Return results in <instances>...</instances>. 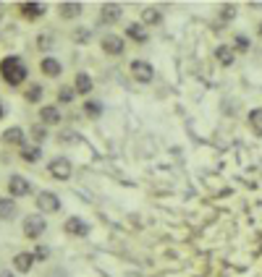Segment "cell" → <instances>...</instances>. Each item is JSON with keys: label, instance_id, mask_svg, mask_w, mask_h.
Listing matches in <instances>:
<instances>
[{"label": "cell", "instance_id": "cell-24", "mask_svg": "<svg viewBox=\"0 0 262 277\" xmlns=\"http://www.w3.org/2000/svg\"><path fill=\"white\" fill-rule=\"evenodd\" d=\"M32 133H34V142H37V144H42V142L48 138V131H45V126H34V128H32Z\"/></svg>", "mask_w": 262, "mask_h": 277}, {"label": "cell", "instance_id": "cell-32", "mask_svg": "<svg viewBox=\"0 0 262 277\" xmlns=\"http://www.w3.org/2000/svg\"><path fill=\"white\" fill-rule=\"evenodd\" d=\"M259 32H262V27H259Z\"/></svg>", "mask_w": 262, "mask_h": 277}, {"label": "cell", "instance_id": "cell-31", "mask_svg": "<svg viewBox=\"0 0 262 277\" xmlns=\"http://www.w3.org/2000/svg\"><path fill=\"white\" fill-rule=\"evenodd\" d=\"M0 115H3V105H0Z\"/></svg>", "mask_w": 262, "mask_h": 277}, {"label": "cell", "instance_id": "cell-27", "mask_svg": "<svg viewBox=\"0 0 262 277\" xmlns=\"http://www.w3.org/2000/svg\"><path fill=\"white\" fill-rule=\"evenodd\" d=\"M74 34H76V42H90V32L86 29H76Z\"/></svg>", "mask_w": 262, "mask_h": 277}, {"label": "cell", "instance_id": "cell-2", "mask_svg": "<svg viewBox=\"0 0 262 277\" xmlns=\"http://www.w3.org/2000/svg\"><path fill=\"white\" fill-rule=\"evenodd\" d=\"M21 227H24V236L27 238H39L48 230V222H45V217H42V215H27Z\"/></svg>", "mask_w": 262, "mask_h": 277}, {"label": "cell", "instance_id": "cell-18", "mask_svg": "<svg viewBox=\"0 0 262 277\" xmlns=\"http://www.w3.org/2000/svg\"><path fill=\"white\" fill-rule=\"evenodd\" d=\"M58 8H60V16L63 18H76L81 13V3H60Z\"/></svg>", "mask_w": 262, "mask_h": 277}, {"label": "cell", "instance_id": "cell-28", "mask_svg": "<svg viewBox=\"0 0 262 277\" xmlns=\"http://www.w3.org/2000/svg\"><path fill=\"white\" fill-rule=\"evenodd\" d=\"M76 138H79V136H76L74 131H69V133H60V142H69V144H74Z\"/></svg>", "mask_w": 262, "mask_h": 277}, {"label": "cell", "instance_id": "cell-23", "mask_svg": "<svg viewBox=\"0 0 262 277\" xmlns=\"http://www.w3.org/2000/svg\"><path fill=\"white\" fill-rule=\"evenodd\" d=\"M142 21H144V24H160V21H163V16H160L155 8H144V13H142Z\"/></svg>", "mask_w": 262, "mask_h": 277}, {"label": "cell", "instance_id": "cell-26", "mask_svg": "<svg viewBox=\"0 0 262 277\" xmlns=\"http://www.w3.org/2000/svg\"><path fill=\"white\" fill-rule=\"evenodd\" d=\"M39 95H42V86H39V84H34V86H29V91H27V100H29V102H37V100H39Z\"/></svg>", "mask_w": 262, "mask_h": 277}, {"label": "cell", "instance_id": "cell-7", "mask_svg": "<svg viewBox=\"0 0 262 277\" xmlns=\"http://www.w3.org/2000/svg\"><path fill=\"white\" fill-rule=\"evenodd\" d=\"M102 50L107 55H121L123 53V39L118 34H105L102 37Z\"/></svg>", "mask_w": 262, "mask_h": 277}, {"label": "cell", "instance_id": "cell-30", "mask_svg": "<svg viewBox=\"0 0 262 277\" xmlns=\"http://www.w3.org/2000/svg\"><path fill=\"white\" fill-rule=\"evenodd\" d=\"M0 277H13L11 272H0Z\"/></svg>", "mask_w": 262, "mask_h": 277}, {"label": "cell", "instance_id": "cell-3", "mask_svg": "<svg viewBox=\"0 0 262 277\" xmlns=\"http://www.w3.org/2000/svg\"><path fill=\"white\" fill-rule=\"evenodd\" d=\"M131 76H134L137 81H152L155 68H152L147 60H134V63H131Z\"/></svg>", "mask_w": 262, "mask_h": 277}, {"label": "cell", "instance_id": "cell-14", "mask_svg": "<svg viewBox=\"0 0 262 277\" xmlns=\"http://www.w3.org/2000/svg\"><path fill=\"white\" fill-rule=\"evenodd\" d=\"M13 217H16V201L0 199V220H13Z\"/></svg>", "mask_w": 262, "mask_h": 277}, {"label": "cell", "instance_id": "cell-17", "mask_svg": "<svg viewBox=\"0 0 262 277\" xmlns=\"http://www.w3.org/2000/svg\"><path fill=\"white\" fill-rule=\"evenodd\" d=\"M21 13L29 16V18H37V16L45 13V6L42 3H21Z\"/></svg>", "mask_w": 262, "mask_h": 277}, {"label": "cell", "instance_id": "cell-1", "mask_svg": "<svg viewBox=\"0 0 262 277\" xmlns=\"http://www.w3.org/2000/svg\"><path fill=\"white\" fill-rule=\"evenodd\" d=\"M0 76L6 79V84H11V86H18L21 81L27 79V65L21 63V58H16V55H8V58H3V60H0Z\"/></svg>", "mask_w": 262, "mask_h": 277}, {"label": "cell", "instance_id": "cell-8", "mask_svg": "<svg viewBox=\"0 0 262 277\" xmlns=\"http://www.w3.org/2000/svg\"><path fill=\"white\" fill-rule=\"evenodd\" d=\"M66 233H71V236H86V233H90V225H86L81 217H69V220H66Z\"/></svg>", "mask_w": 262, "mask_h": 277}, {"label": "cell", "instance_id": "cell-15", "mask_svg": "<svg viewBox=\"0 0 262 277\" xmlns=\"http://www.w3.org/2000/svg\"><path fill=\"white\" fill-rule=\"evenodd\" d=\"M39 68H42V74H48V76H58L60 74V63L55 58H42Z\"/></svg>", "mask_w": 262, "mask_h": 277}, {"label": "cell", "instance_id": "cell-4", "mask_svg": "<svg viewBox=\"0 0 262 277\" xmlns=\"http://www.w3.org/2000/svg\"><path fill=\"white\" fill-rule=\"evenodd\" d=\"M48 170H50V175L58 178V180H69V178H71V163H69V159H63V157L53 159Z\"/></svg>", "mask_w": 262, "mask_h": 277}, {"label": "cell", "instance_id": "cell-6", "mask_svg": "<svg viewBox=\"0 0 262 277\" xmlns=\"http://www.w3.org/2000/svg\"><path fill=\"white\" fill-rule=\"evenodd\" d=\"M8 191H11V196H27V194L32 191V186H29V180H27L24 175H11Z\"/></svg>", "mask_w": 262, "mask_h": 277}, {"label": "cell", "instance_id": "cell-16", "mask_svg": "<svg viewBox=\"0 0 262 277\" xmlns=\"http://www.w3.org/2000/svg\"><path fill=\"white\" fill-rule=\"evenodd\" d=\"M39 154H42V149H39V147H32V144H27V142L21 144V157H24L27 163H37Z\"/></svg>", "mask_w": 262, "mask_h": 277}, {"label": "cell", "instance_id": "cell-12", "mask_svg": "<svg viewBox=\"0 0 262 277\" xmlns=\"http://www.w3.org/2000/svg\"><path fill=\"white\" fill-rule=\"evenodd\" d=\"M39 118H42V123H45V126H55V123L60 121V112H58V107L48 105V107H42Z\"/></svg>", "mask_w": 262, "mask_h": 277}, {"label": "cell", "instance_id": "cell-20", "mask_svg": "<svg viewBox=\"0 0 262 277\" xmlns=\"http://www.w3.org/2000/svg\"><path fill=\"white\" fill-rule=\"evenodd\" d=\"M249 126H252V131L257 136H262V107H257V110L249 112Z\"/></svg>", "mask_w": 262, "mask_h": 277}, {"label": "cell", "instance_id": "cell-21", "mask_svg": "<svg viewBox=\"0 0 262 277\" xmlns=\"http://www.w3.org/2000/svg\"><path fill=\"white\" fill-rule=\"evenodd\" d=\"M76 91H81V95H90L92 91V79L86 74H79L76 76Z\"/></svg>", "mask_w": 262, "mask_h": 277}, {"label": "cell", "instance_id": "cell-11", "mask_svg": "<svg viewBox=\"0 0 262 277\" xmlns=\"http://www.w3.org/2000/svg\"><path fill=\"white\" fill-rule=\"evenodd\" d=\"M121 18V6L118 3H105L102 6V21H107V24H113V21Z\"/></svg>", "mask_w": 262, "mask_h": 277}, {"label": "cell", "instance_id": "cell-22", "mask_svg": "<svg viewBox=\"0 0 262 277\" xmlns=\"http://www.w3.org/2000/svg\"><path fill=\"white\" fill-rule=\"evenodd\" d=\"M84 112L90 115V118H100V112H102V105L97 100H86L84 102Z\"/></svg>", "mask_w": 262, "mask_h": 277}, {"label": "cell", "instance_id": "cell-25", "mask_svg": "<svg viewBox=\"0 0 262 277\" xmlns=\"http://www.w3.org/2000/svg\"><path fill=\"white\" fill-rule=\"evenodd\" d=\"M58 100H60V102H71V100H74V89H71V86H63V89L58 91Z\"/></svg>", "mask_w": 262, "mask_h": 277}, {"label": "cell", "instance_id": "cell-13", "mask_svg": "<svg viewBox=\"0 0 262 277\" xmlns=\"http://www.w3.org/2000/svg\"><path fill=\"white\" fill-rule=\"evenodd\" d=\"M126 34L134 39V42H147V37H149L142 24H126Z\"/></svg>", "mask_w": 262, "mask_h": 277}, {"label": "cell", "instance_id": "cell-9", "mask_svg": "<svg viewBox=\"0 0 262 277\" xmlns=\"http://www.w3.org/2000/svg\"><path fill=\"white\" fill-rule=\"evenodd\" d=\"M3 142L6 144H24L27 138H24V131H21L18 126H11V128L3 131Z\"/></svg>", "mask_w": 262, "mask_h": 277}, {"label": "cell", "instance_id": "cell-29", "mask_svg": "<svg viewBox=\"0 0 262 277\" xmlns=\"http://www.w3.org/2000/svg\"><path fill=\"white\" fill-rule=\"evenodd\" d=\"M233 13H236V8H233V6H231V8H228V6L223 8V18H233Z\"/></svg>", "mask_w": 262, "mask_h": 277}, {"label": "cell", "instance_id": "cell-10", "mask_svg": "<svg viewBox=\"0 0 262 277\" xmlns=\"http://www.w3.org/2000/svg\"><path fill=\"white\" fill-rule=\"evenodd\" d=\"M32 262H34V257H32V253H27V251H21V253H16V257H13V267L18 272H29Z\"/></svg>", "mask_w": 262, "mask_h": 277}, {"label": "cell", "instance_id": "cell-5", "mask_svg": "<svg viewBox=\"0 0 262 277\" xmlns=\"http://www.w3.org/2000/svg\"><path fill=\"white\" fill-rule=\"evenodd\" d=\"M37 206H39L42 212H58V210H60V201H58V196H55L53 191H39Z\"/></svg>", "mask_w": 262, "mask_h": 277}, {"label": "cell", "instance_id": "cell-19", "mask_svg": "<svg viewBox=\"0 0 262 277\" xmlns=\"http://www.w3.org/2000/svg\"><path fill=\"white\" fill-rule=\"evenodd\" d=\"M215 55H217V63H221V65H231L233 63V50L228 48V44H221V48L215 50Z\"/></svg>", "mask_w": 262, "mask_h": 277}]
</instances>
